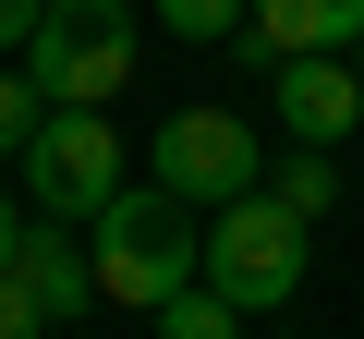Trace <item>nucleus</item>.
Listing matches in <instances>:
<instances>
[{"label":"nucleus","instance_id":"f257e3e1","mask_svg":"<svg viewBox=\"0 0 364 339\" xmlns=\"http://www.w3.org/2000/svg\"><path fill=\"white\" fill-rule=\"evenodd\" d=\"M85 255H97V303H122V315H158L170 291H195L207 279V230H195V206L182 194H109L97 206V230H85Z\"/></svg>","mask_w":364,"mask_h":339},{"label":"nucleus","instance_id":"f03ea898","mask_svg":"<svg viewBox=\"0 0 364 339\" xmlns=\"http://www.w3.org/2000/svg\"><path fill=\"white\" fill-rule=\"evenodd\" d=\"M25 73L49 109H109L134 85V13L122 0H49L37 37H25Z\"/></svg>","mask_w":364,"mask_h":339},{"label":"nucleus","instance_id":"7ed1b4c3","mask_svg":"<svg viewBox=\"0 0 364 339\" xmlns=\"http://www.w3.org/2000/svg\"><path fill=\"white\" fill-rule=\"evenodd\" d=\"M304 230H316V218H291L279 194H231V206L207 218V291L243 303V315H279V303L304 291Z\"/></svg>","mask_w":364,"mask_h":339},{"label":"nucleus","instance_id":"20e7f679","mask_svg":"<svg viewBox=\"0 0 364 339\" xmlns=\"http://www.w3.org/2000/svg\"><path fill=\"white\" fill-rule=\"evenodd\" d=\"M25 194H37V218H97V206L122 194V133H109V109H49V121H37Z\"/></svg>","mask_w":364,"mask_h":339},{"label":"nucleus","instance_id":"39448f33","mask_svg":"<svg viewBox=\"0 0 364 339\" xmlns=\"http://www.w3.org/2000/svg\"><path fill=\"white\" fill-rule=\"evenodd\" d=\"M255 121L243 109H170L158 121V194H182V206H231V194H255Z\"/></svg>","mask_w":364,"mask_h":339},{"label":"nucleus","instance_id":"423d86ee","mask_svg":"<svg viewBox=\"0 0 364 339\" xmlns=\"http://www.w3.org/2000/svg\"><path fill=\"white\" fill-rule=\"evenodd\" d=\"M267 85H279L291 145H340V133L364 121V73H352L340 49H279V61H267Z\"/></svg>","mask_w":364,"mask_h":339},{"label":"nucleus","instance_id":"0eeeda50","mask_svg":"<svg viewBox=\"0 0 364 339\" xmlns=\"http://www.w3.org/2000/svg\"><path fill=\"white\" fill-rule=\"evenodd\" d=\"M13 267H25V291H37L49 315H85V303H97V255H85L61 218H25V255H13Z\"/></svg>","mask_w":364,"mask_h":339},{"label":"nucleus","instance_id":"6e6552de","mask_svg":"<svg viewBox=\"0 0 364 339\" xmlns=\"http://www.w3.org/2000/svg\"><path fill=\"white\" fill-rule=\"evenodd\" d=\"M267 49H364V0H255Z\"/></svg>","mask_w":364,"mask_h":339},{"label":"nucleus","instance_id":"1a4fd4ad","mask_svg":"<svg viewBox=\"0 0 364 339\" xmlns=\"http://www.w3.org/2000/svg\"><path fill=\"white\" fill-rule=\"evenodd\" d=\"M267 194H279L291 218H328V206H340V170H328V145H291V157L267 170Z\"/></svg>","mask_w":364,"mask_h":339},{"label":"nucleus","instance_id":"9d476101","mask_svg":"<svg viewBox=\"0 0 364 339\" xmlns=\"http://www.w3.org/2000/svg\"><path fill=\"white\" fill-rule=\"evenodd\" d=\"M158 25H170V37H195V49H219V37L255 25V0H158Z\"/></svg>","mask_w":364,"mask_h":339},{"label":"nucleus","instance_id":"9b49d317","mask_svg":"<svg viewBox=\"0 0 364 339\" xmlns=\"http://www.w3.org/2000/svg\"><path fill=\"white\" fill-rule=\"evenodd\" d=\"M231 315H243V303H219V291L195 279V291H170V303H158V339H231Z\"/></svg>","mask_w":364,"mask_h":339},{"label":"nucleus","instance_id":"f8f14e48","mask_svg":"<svg viewBox=\"0 0 364 339\" xmlns=\"http://www.w3.org/2000/svg\"><path fill=\"white\" fill-rule=\"evenodd\" d=\"M37 121H49L37 73H0V157H25V145H37Z\"/></svg>","mask_w":364,"mask_h":339},{"label":"nucleus","instance_id":"ddd939ff","mask_svg":"<svg viewBox=\"0 0 364 339\" xmlns=\"http://www.w3.org/2000/svg\"><path fill=\"white\" fill-rule=\"evenodd\" d=\"M37 327H49V303L25 291V267H0V339H37Z\"/></svg>","mask_w":364,"mask_h":339},{"label":"nucleus","instance_id":"4468645a","mask_svg":"<svg viewBox=\"0 0 364 339\" xmlns=\"http://www.w3.org/2000/svg\"><path fill=\"white\" fill-rule=\"evenodd\" d=\"M37 13H49V0H0V49H25V37H37Z\"/></svg>","mask_w":364,"mask_h":339},{"label":"nucleus","instance_id":"2eb2a0df","mask_svg":"<svg viewBox=\"0 0 364 339\" xmlns=\"http://www.w3.org/2000/svg\"><path fill=\"white\" fill-rule=\"evenodd\" d=\"M25 255V218H13V194H0V267H13Z\"/></svg>","mask_w":364,"mask_h":339},{"label":"nucleus","instance_id":"dca6fc26","mask_svg":"<svg viewBox=\"0 0 364 339\" xmlns=\"http://www.w3.org/2000/svg\"><path fill=\"white\" fill-rule=\"evenodd\" d=\"M352 73H364V61H352Z\"/></svg>","mask_w":364,"mask_h":339}]
</instances>
